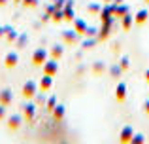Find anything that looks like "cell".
I'll return each instance as SVG.
<instances>
[{"label":"cell","instance_id":"4","mask_svg":"<svg viewBox=\"0 0 149 144\" xmlns=\"http://www.w3.org/2000/svg\"><path fill=\"white\" fill-rule=\"evenodd\" d=\"M17 125H19V118H17V116H13V118L10 119V127H11V129H15Z\"/></svg>","mask_w":149,"mask_h":144},{"label":"cell","instance_id":"5","mask_svg":"<svg viewBox=\"0 0 149 144\" xmlns=\"http://www.w3.org/2000/svg\"><path fill=\"white\" fill-rule=\"evenodd\" d=\"M4 118V106H0V119Z\"/></svg>","mask_w":149,"mask_h":144},{"label":"cell","instance_id":"1","mask_svg":"<svg viewBox=\"0 0 149 144\" xmlns=\"http://www.w3.org/2000/svg\"><path fill=\"white\" fill-rule=\"evenodd\" d=\"M15 63H17V55H15V53H8L6 55V65L8 67H15Z\"/></svg>","mask_w":149,"mask_h":144},{"label":"cell","instance_id":"3","mask_svg":"<svg viewBox=\"0 0 149 144\" xmlns=\"http://www.w3.org/2000/svg\"><path fill=\"white\" fill-rule=\"evenodd\" d=\"M32 89H34V85H32V84H26V85H25V95H26V97H30V95L34 93Z\"/></svg>","mask_w":149,"mask_h":144},{"label":"cell","instance_id":"2","mask_svg":"<svg viewBox=\"0 0 149 144\" xmlns=\"http://www.w3.org/2000/svg\"><path fill=\"white\" fill-rule=\"evenodd\" d=\"M10 97H11V95H10V91H8V89L2 93V95H0V100H2V104H4V106H6V104L10 103Z\"/></svg>","mask_w":149,"mask_h":144}]
</instances>
